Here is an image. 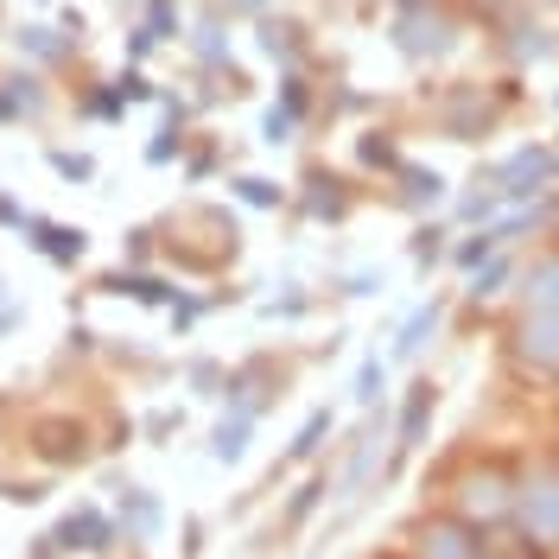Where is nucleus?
Returning <instances> with one entry per match:
<instances>
[{
    "label": "nucleus",
    "instance_id": "obj_11",
    "mask_svg": "<svg viewBox=\"0 0 559 559\" xmlns=\"http://www.w3.org/2000/svg\"><path fill=\"white\" fill-rule=\"evenodd\" d=\"M439 318H445V306H439V299H432V306H419V312L401 324V337H394V349H388V356H394V362H414L419 349H426V337L439 331Z\"/></svg>",
    "mask_w": 559,
    "mask_h": 559
},
{
    "label": "nucleus",
    "instance_id": "obj_12",
    "mask_svg": "<svg viewBox=\"0 0 559 559\" xmlns=\"http://www.w3.org/2000/svg\"><path fill=\"white\" fill-rule=\"evenodd\" d=\"M121 527H128L134 540H153V534H159V502H153L146 489L128 484V496H121Z\"/></svg>",
    "mask_w": 559,
    "mask_h": 559
},
{
    "label": "nucleus",
    "instance_id": "obj_21",
    "mask_svg": "<svg viewBox=\"0 0 559 559\" xmlns=\"http://www.w3.org/2000/svg\"><path fill=\"white\" fill-rule=\"evenodd\" d=\"M509 274H515V267L496 254V261H484V267L471 274V293H477V299H489V293H502V280H509Z\"/></svg>",
    "mask_w": 559,
    "mask_h": 559
},
{
    "label": "nucleus",
    "instance_id": "obj_16",
    "mask_svg": "<svg viewBox=\"0 0 559 559\" xmlns=\"http://www.w3.org/2000/svg\"><path fill=\"white\" fill-rule=\"evenodd\" d=\"M445 198V178L419 173V166H401V204H439Z\"/></svg>",
    "mask_w": 559,
    "mask_h": 559
},
{
    "label": "nucleus",
    "instance_id": "obj_20",
    "mask_svg": "<svg viewBox=\"0 0 559 559\" xmlns=\"http://www.w3.org/2000/svg\"><path fill=\"white\" fill-rule=\"evenodd\" d=\"M20 45H26L33 58H45V64H51V58H64V51H70V38H58L51 26H26V33H20Z\"/></svg>",
    "mask_w": 559,
    "mask_h": 559
},
{
    "label": "nucleus",
    "instance_id": "obj_26",
    "mask_svg": "<svg viewBox=\"0 0 559 559\" xmlns=\"http://www.w3.org/2000/svg\"><path fill=\"white\" fill-rule=\"evenodd\" d=\"M439 236H445V229H419V242H414V261H419V267L445 254V242H439Z\"/></svg>",
    "mask_w": 559,
    "mask_h": 559
},
{
    "label": "nucleus",
    "instance_id": "obj_25",
    "mask_svg": "<svg viewBox=\"0 0 559 559\" xmlns=\"http://www.w3.org/2000/svg\"><path fill=\"white\" fill-rule=\"evenodd\" d=\"M166 312H173V331H191V324L204 318V299H185V293H178V299L166 306Z\"/></svg>",
    "mask_w": 559,
    "mask_h": 559
},
{
    "label": "nucleus",
    "instance_id": "obj_7",
    "mask_svg": "<svg viewBox=\"0 0 559 559\" xmlns=\"http://www.w3.org/2000/svg\"><path fill=\"white\" fill-rule=\"evenodd\" d=\"M432 407H439V382H432V376H419V382L407 388V401H401V419H394V452H414L419 439H426Z\"/></svg>",
    "mask_w": 559,
    "mask_h": 559
},
{
    "label": "nucleus",
    "instance_id": "obj_19",
    "mask_svg": "<svg viewBox=\"0 0 559 559\" xmlns=\"http://www.w3.org/2000/svg\"><path fill=\"white\" fill-rule=\"evenodd\" d=\"M349 394H356V407H376V394H382V349L362 356V369H356V388H349Z\"/></svg>",
    "mask_w": 559,
    "mask_h": 559
},
{
    "label": "nucleus",
    "instance_id": "obj_4",
    "mask_svg": "<svg viewBox=\"0 0 559 559\" xmlns=\"http://www.w3.org/2000/svg\"><path fill=\"white\" fill-rule=\"evenodd\" d=\"M20 236H26L51 267H76V261L90 254V236H83V229H70V223H51V216H26V229H20Z\"/></svg>",
    "mask_w": 559,
    "mask_h": 559
},
{
    "label": "nucleus",
    "instance_id": "obj_1",
    "mask_svg": "<svg viewBox=\"0 0 559 559\" xmlns=\"http://www.w3.org/2000/svg\"><path fill=\"white\" fill-rule=\"evenodd\" d=\"M515 534L534 554H559V464H534L515 484Z\"/></svg>",
    "mask_w": 559,
    "mask_h": 559
},
{
    "label": "nucleus",
    "instance_id": "obj_17",
    "mask_svg": "<svg viewBox=\"0 0 559 559\" xmlns=\"http://www.w3.org/2000/svg\"><path fill=\"white\" fill-rule=\"evenodd\" d=\"M324 496H331V477H306V484L293 489V502H286V527H306Z\"/></svg>",
    "mask_w": 559,
    "mask_h": 559
},
{
    "label": "nucleus",
    "instance_id": "obj_29",
    "mask_svg": "<svg viewBox=\"0 0 559 559\" xmlns=\"http://www.w3.org/2000/svg\"><path fill=\"white\" fill-rule=\"evenodd\" d=\"M13 324V299H7V280H0V331Z\"/></svg>",
    "mask_w": 559,
    "mask_h": 559
},
{
    "label": "nucleus",
    "instance_id": "obj_3",
    "mask_svg": "<svg viewBox=\"0 0 559 559\" xmlns=\"http://www.w3.org/2000/svg\"><path fill=\"white\" fill-rule=\"evenodd\" d=\"M407 540H414V559H484V534L464 515H426Z\"/></svg>",
    "mask_w": 559,
    "mask_h": 559
},
{
    "label": "nucleus",
    "instance_id": "obj_23",
    "mask_svg": "<svg viewBox=\"0 0 559 559\" xmlns=\"http://www.w3.org/2000/svg\"><path fill=\"white\" fill-rule=\"evenodd\" d=\"M178 146H185V134H178V121H166V128H159V140L146 146V159H153V166H166V159H173Z\"/></svg>",
    "mask_w": 559,
    "mask_h": 559
},
{
    "label": "nucleus",
    "instance_id": "obj_28",
    "mask_svg": "<svg viewBox=\"0 0 559 559\" xmlns=\"http://www.w3.org/2000/svg\"><path fill=\"white\" fill-rule=\"evenodd\" d=\"M0 223H13V229H26V210L13 204V198H0Z\"/></svg>",
    "mask_w": 559,
    "mask_h": 559
},
{
    "label": "nucleus",
    "instance_id": "obj_24",
    "mask_svg": "<svg viewBox=\"0 0 559 559\" xmlns=\"http://www.w3.org/2000/svg\"><path fill=\"white\" fill-rule=\"evenodd\" d=\"M261 140H267V146L293 140V115H286V108H267V115H261Z\"/></svg>",
    "mask_w": 559,
    "mask_h": 559
},
{
    "label": "nucleus",
    "instance_id": "obj_10",
    "mask_svg": "<svg viewBox=\"0 0 559 559\" xmlns=\"http://www.w3.org/2000/svg\"><path fill=\"white\" fill-rule=\"evenodd\" d=\"M103 293H134L140 306H173V299H178V286H173V280L140 274V267H128V274H108V280H103Z\"/></svg>",
    "mask_w": 559,
    "mask_h": 559
},
{
    "label": "nucleus",
    "instance_id": "obj_30",
    "mask_svg": "<svg viewBox=\"0 0 559 559\" xmlns=\"http://www.w3.org/2000/svg\"><path fill=\"white\" fill-rule=\"evenodd\" d=\"M0 121H13V103H7V96H0Z\"/></svg>",
    "mask_w": 559,
    "mask_h": 559
},
{
    "label": "nucleus",
    "instance_id": "obj_13",
    "mask_svg": "<svg viewBox=\"0 0 559 559\" xmlns=\"http://www.w3.org/2000/svg\"><path fill=\"white\" fill-rule=\"evenodd\" d=\"M376 457H382V426H369V432H356V452H349V471H344V496L369 484V471H376Z\"/></svg>",
    "mask_w": 559,
    "mask_h": 559
},
{
    "label": "nucleus",
    "instance_id": "obj_9",
    "mask_svg": "<svg viewBox=\"0 0 559 559\" xmlns=\"http://www.w3.org/2000/svg\"><path fill=\"white\" fill-rule=\"evenodd\" d=\"M248 439H254V414H242V407H236V414L216 419V432H210V457H216V464H242Z\"/></svg>",
    "mask_w": 559,
    "mask_h": 559
},
{
    "label": "nucleus",
    "instance_id": "obj_6",
    "mask_svg": "<svg viewBox=\"0 0 559 559\" xmlns=\"http://www.w3.org/2000/svg\"><path fill=\"white\" fill-rule=\"evenodd\" d=\"M515 356H522L527 369H559V312H522Z\"/></svg>",
    "mask_w": 559,
    "mask_h": 559
},
{
    "label": "nucleus",
    "instance_id": "obj_14",
    "mask_svg": "<svg viewBox=\"0 0 559 559\" xmlns=\"http://www.w3.org/2000/svg\"><path fill=\"white\" fill-rule=\"evenodd\" d=\"M324 432H331V407H312L306 426H299V439H293V452H286V464H312L324 452Z\"/></svg>",
    "mask_w": 559,
    "mask_h": 559
},
{
    "label": "nucleus",
    "instance_id": "obj_8",
    "mask_svg": "<svg viewBox=\"0 0 559 559\" xmlns=\"http://www.w3.org/2000/svg\"><path fill=\"white\" fill-rule=\"evenodd\" d=\"M522 312H559V254L522 267Z\"/></svg>",
    "mask_w": 559,
    "mask_h": 559
},
{
    "label": "nucleus",
    "instance_id": "obj_27",
    "mask_svg": "<svg viewBox=\"0 0 559 559\" xmlns=\"http://www.w3.org/2000/svg\"><path fill=\"white\" fill-rule=\"evenodd\" d=\"M146 33H153V38H173V7H166V0H153V13H146Z\"/></svg>",
    "mask_w": 559,
    "mask_h": 559
},
{
    "label": "nucleus",
    "instance_id": "obj_15",
    "mask_svg": "<svg viewBox=\"0 0 559 559\" xmlns=\"http://www.w3.org/2000/svg\"><path fill=\"white\" fill-rule=\"evenodd\" d=\"M229 191H236V198H242L248 210H280V204H286V191H280L274 178H254V173L229 178Z\"/></svg>",
    "mask_w": 559,
    "mask_h": 559
},
{
    "label": "nucleus",
    "instance_id": "obj_18",
    "mask_svg": "<svg viewBox=\"0 0 559 559\" xmlns=\"http://www.w3.org/2000/svg\"><path fill=\"white\" fill-rule=\"evenodd\" d=\"M496 248H502V242H496V229H484V236H464V242L452 248V261L464 267V274H477L484 261H496Z\"/></svg>",
    "mask_w": 559,
    "mask_h": 559
},
{
    "label": "nucleus",
    "instance_id": "obj_5",
    "mask_svg": "<svg viewBox=\"0 0 559 559\" xmlns=\"http://www.w3.org/2000/svg\"><path fill=\"white\" fill-rule=\"evenodd\" d=\"M51 547H64V554H108L115 547V522L103 509H76V515H64L51 527Z\"/></svg>",
    "mask_w": 559,
    "mask_h": 559
},
{
    "label": "nucleus",
    "instance_id": "obj_2",
    "mask_svg": "<svg viewBox=\"0 0 559 559\" xmlns=\"http://www.w3.org/2000/svg\"><path fill=\"white\" fill-rule=\"evenodd\" d=\"M515 484H522V477H509L502 464H471V471L457 477V496H452L457 509L452 515H464L477 534H484V527L515 522Z\"/></svg>",
    "mask_w": 559,
    "mask_h": 559
},
{
    "label": "nucleus",
    "instance_id": "obj_22",
    "mask_svg": "<svg viewBox=\"0 0 559 559\" xmlns=\"http://www.w3.org/2000/svg\"><path fill=\"white\" fill-rule=\"evenodd\" d=\"M51 173H64L70 185H83V178H96V159H90V153H64V146H58V153H51Z\"/></svg>",
    "mask_w": 559,
    "mask_h": 559
}]
</instances>
